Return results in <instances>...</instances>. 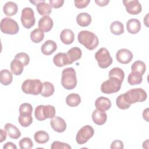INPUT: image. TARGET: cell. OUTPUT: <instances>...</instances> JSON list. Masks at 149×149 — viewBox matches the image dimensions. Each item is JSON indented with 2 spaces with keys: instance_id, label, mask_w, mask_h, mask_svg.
Returning a JSON list of instances; mask_svg holds the SVG:
<instances>
[{
  "instance_id": "cell-1",
  "label": "cell",
  "mask_w": 149,
  "mask_h": 149,
  "mask_svg": "<svg viewBox=\"0 0 149 149\" xmlns=\"http://www.w3.org/2000/svg\"><path fill=\"white\" fill-rule=\"evenodd\" d=\"M77 40L80 44L89 50L95 49L99 44L97 36L93 32L87 30H82L79 32L77 36Z\"/></svg>"
},
{
  "instance_id": "cell-2",
  "label": "cell",
  "mask_w": 149,
  "mask_h": 149,
  "mask_svg": "<svg viewBox=\"0 0 149 149\" xmlns=\"http://www.w3.org/2000/svg\"><path fill=\"white\" fill-rule=\"evenodd\" d=\"M61 84L66 90H72L77 85L76 71L73 68H67L62 72Z\"/></svg>"
},
{
  "instance_id": "cell-3",
  "label": "cell",
  "mask_w": 149,
  "mask_h": 149,
  "mask_svg": "<svg viewBox=\"0 0 149 149\" xmlns=\"http://www.w3.org/2000/svg\"><path fill=\"white\" fill-rule=\"evenodd\" d=\"M42 88V83L38 79H27L22 85V91L27 94L34 95L41 94Z\"/></svg>"
},
{
  "instance_id": "cell-4",
  "label": "cell",
  "mask_w": 149,
  "mask_h": 149,
  "mask_svg": "<svg viewBox=\"0 0 149 149\" xmlns=\"http://www.w3.org/2000/svg\"><path fill=\"white\" fill-rule=\"evenodd\" d=\"M34 115L36 118L40 121L46 119H52L55 116V107L51 105H40L35 109Z\"/></svg>"
},
{
  "instance_id": "cell-5",
  "label": "cell",
  "mask_w": 149,
  "mask_h": 149,
  "mask_svg": "<svg viewBox=\"0 0 149 149\" xmlns=\"http://www.w3.org/2000/svg\"><path fill=\"white\" fill-rule=\"evenodd\" d=\"M126 101L130 104L137 102H143L147 99L146 91L140 88H133L123 94Z\"/></svg>"
},
{
  "instance_id": "cell-6",
  "label": "cell",
  "mask_w": 149,
  "mask_h": 149,
  "mask_svg": "<svg viewBox=\"0 0 149 149\" xmlns=\"http://www.w3.org/2000/svg\"><path fill=\"white\" fill-rule=\"evenodd\" d=\"M95 58L100 68L105 69L108 68L112 63V58L109 51L105 48H101L95 54Z\"/></svg>"
},
{
  "instance_id": "cell-7",
  "label": "cell",
  "mask_w": 149,
  "mask_h": 149,
  "mask_svg": "<svg viewBox=\"0 0 149 149\" xmlns=\"http://www.w3.org/2000/svg\"><path fill=\"white\" fill-rule=\"evenodd\" d=\"M0 28L2 33L11 35L17 34L19 30L17 23L10 17H4L1 20Z\"/></svg>"
},
{
  "instance_id": "cell-8",
  "label": "cell",
  "mask_w": 149,
  "mask_h": 149,
  "mask_svg": "<svg viewBox=\"0 0 149 149\" xmlns=\"http://www.w3.org/2000/svg\"><path fill=\"white\" fill-rule=\"evenodd\" d=\"M122 83L120 81L114 79L109 78L108 80L104 81L101 86V91L107 94H110L118 92L121 87Z\"/></svg>"
},
{
  "instance_id": "cell-9",
  "label": "cell",
  "mask_w": 149,
  "mask_h": 149,
  "mask_svg": "<svg viewBox=\"0 0 149 149\" xmlns=\"http://www.w3.org/2000/svg\"><path fill=\"white\" fill-rule=\"evenodd\" d=\"M94 134V130L90 125L83 126L77 132L76 136V140L77 144H83L88 141Z\"/></svg>"
},
{
  "instance_id": "cell-10",
  "label": "cell",
  "mask_w": 149,
  "mask_h": 149,
  "mask_svg": "<svg viewBox=\"0 0 149 149\" xmlns=\"http://www.w3.org/2000/svg\"><path fill=\"white\" fill-rule=\"evenodd\" d=\"M20 20L22 25L26 29H28L33 27L36 22L33 10L29 7L23 8L22 11Z\"/></svg>"
},
{
  "instance_id": "cell-11",
  "label": "cell",
  "mask_w": 149,
  "mask_h": 149,
  "mask_svg": "<svg viewBox=\"0 0 149 149\" xmlns=\"http://www.w3.org/2000/svg\"><path fill=\"white\" fill-rule=\"evenodd\" d=\"M123 3L125 6L126 10L131 15H138L142 10L141 3L138 0H123Z\"/></svg>"
},
{
  "instance_id": "cell-12",
  "label": "cell",
  "mask_w": 149,
  "mask_h": 149,
  "mask_svg": "<svg viewBox=\"0 0 149 149\" xmlns=\"http://www.w3.org/2000/svg\"><path fill=\"white\" fill-rule=\"evenodd\" d=\"M30 2L36 6V9L40 15L45 16H49L51 14L52 7L49 3L45 2L44 0L34 1H30Z\"/></svg>"
},
{
  "instance_id": "cell-13",
  "label": "cell",
  "mask_w": 149,
  "mask_h": 149,
  "mask_svg": "<svg viewBox=\"0 0 149 149\" xmlns=\"http://www.w3.org/2000/svg\"><path fill=\"white\" fill-rule=\"evenodd\" d=\"M132 52L126 48H122L118 51L116 54V60L120 63L127 64L130 62L133 59Z\"/></svg>"
},
{
  "instance_id": "cell-14",
  "label": "cell",
  "mask_w": 149,
  "mask_h": 149,
  "mask_svg": "<svg viewBox=\"0 0 149 149\" xmlns=\"http://www.w3.org/2000/svg\"><path fill=\"white\" fill-rule=\"evenodd\" d=\"M50 125L53 130L58 133H62L66 129V123L65 121L59 116H55L50 120Z\"/></svg>"
},
{
  "instance_id": "cell-15",
  "label": "cell",
  "mask_w": 149,
  "mask_h": 149,
  "mask_svg": "<svg viewBox=\"0 0 149 149\" xmlns=\"http://www.w3.org/2000/svg\"><path fill=\"white\" fill-rule=\"evenodd\" d=\"M54 25L52 19L49 16H45L40 18L38 21V29L44 32L49 31Z\"/></svg>"
},
{
  "instance_id": "cell-16",
  "label": "cell",
  "mask_w": 149,
  "mask_h": 149,
  "mask_svg": "<svg viewBox=\"0 0 149 149\" xmlns=\"http://www.w3.org/2000/svg\"><path fill=\"white\" fill-rule=\"evenodd\" d=\"M95 107L99 111H106L111 108V102L109 98L101 96L95 100Z\"/></svg>"
},
{
  "instance_id": "cell-17",
  "label": "cell",
  "mask_w": 149,
  "mask_h": 149,
  "mask_svg": "<svg viewBox=\"0 0 149 149\" xmlns=\"http://www.w3.org/2000/svg\"><path fill=\"white\" fill-rule=\"evenodd\" d=\"M57 48L56 42L52 40H47L41 46V52L45 55H50L54 53Z\"/></svg>"
},
{
  "instance_id": "cell-18",
  "label": "cell",
  "mask_w": 149,
  "mask_h": 149,
  "mask_svg": "<svg viewBox=\"0 0 149 149\" xmlns=\"http://www.w3.org/2000/svg\"><path fill=\"white\" fill-rule=\"evenodd\" d=\"M93 121L97 125H104L107 119V115L104 111L95 109L92 113Z\"/></svg>"
},
{
  "instance_id": "cell-19",
  "label": "cell",
  "mask_w": 149,
  "mask_h": 149,
  "mask_svg": "<svg viewBox=\"0 0 149 149\" xmlns=\"http://www.w3.org/2000/svg\"><path fill=\"white\" fill-rule=\"evenodd\" d=\"M126 29L129 33L137 34L141 29L140 22L137 19H130L127 22Z\"/></svg>"
},
{
  "instance_id": "cell-20",
  "label": "cell",
  "mask_w": 149,
  "mask_h": 149,
  "mask_svg": "<svg viewBox=\"0 0 149 149\" xmlns=\"http://www.w3.org/2000/svg\"><path fill=\"white\" fill-rule=\"evenodd\" d=\"M53 62L58 67H63L69 64V61L66 53L59 52L53 58Z\"/></svg>"
},
{
  "instance_id": "cell-21",
  "label": "cell",
  "mask_w": 149,
  "mask_h": 149,
  "mask_svg": "<svg viewBox=\"0 0 149 149\" xmlns=\"http://www.w3.org/2000/svg\"><path fill=\"white\" fill-rule=\"evenodd\" d=\"M60 39L61 41L65 44H71L74 41V34L70 29H64L61 31L60 34Z\"/></svg>"
},
{
  "instance_id": "cell-22",
  "label": "cell",
  "mask_w": 149,
  "mask_h": 149,
  "mask_svg": "<svg viewBox=\"0 0 149 149\" xmlns=\"http://www.w3.org/2000/svg\"><path fill=\"white\" fill-rule=\"evenodd\" d=\"M4 129L6 131L8 136L11 139H17L21 136V133L19 129L12 123H6L4 126Z\"/></svg>"
},
{
  "instance_id": "cell-23",
  "label": "cell",
  "mask_w": 149,
  "mask_h": 149,
  "mask_svg": "<svg viewBox=\"0 0 149 149\" xmlns=\"http://www.w3.org/2000/svg\"><path fill=\"white\" fill-rule=\"evenodd\" d=\"M66 54L69 61V64H72L74 62L80 59L82 55L81 50L78 47H73L70 48L68 50Z\"/></svg>"
},
{
  "instance_id": "cell-24",
  "label": "cell",
  "mask_w": 149,
  "mask_h": 149,
  "mask_svg": "<svg viewBox=\"0 0 149 149\" xmlns=\"http://www.w3.org/2000/svg\"><path fill=\"white\" fill-rule=\"evenodd\" d=\"M92 19L90 14L82 12L80 13L76 17V22L78 25L81 27H87L90 24Z\"/></svg>"
},
{
  "instance_id": "cell-25",
  "label": "cell",
  "mask_w": 149,
  "mask_h": 149,
  "mask_svg": "<svg viewBox=\"0 0 149 149\" xmlns=\"http://www.w3.org/2000/svg\"><path fill=\"white\" fill-rule=\"evenodd\" d=\"M18 8L17 4L12 1L7 2L3 7V11L5 15L8 16H12L17 12Z\"/></svg>"
},
{
  "instance_id": "cell-26",
  "label": "cell",
  "mask_w": 149,
  "mask_h": 149,
  "mask_svg": "<svg viewBox=\"0 0 149 149\" xmlns=\"http://www.w3.org/2000/svg\"><path fill=\"white\" fill-rule=\"evenodd\" d=\"M131 70L132 73L143 76L146 72V66L144 62L141 61H136L132 64Z\"/></svg>"
},
{
  "instance_id": "cell-27",
  "label": "cell",
  "mask_w": 149,
  "mask_h": 149,
  "mask_svg": "<svg viewBox=\"0 0 149 149\" xmlns=\"http://www.w3.org/2000/svg\"><path fill=\"white\" fill-rule=\"evenodd\" d=\"M13 80L12 73L8 69H3L0 72V81L2 85H9Z\"/></svg>"
},
{
  "instance_id": "cell-28",
  "label": "cell",
  "mask_w": 149,
  "mask_h": 149,
  "mask_svg": "<svg viewBox=\"0 0 149 149\" xmlns=\"http://www.w3.org/2000/svg\"><path fill=\"white\" fill-rule=\"evenodd\" d=\"M23 64L16 59H14L10 63V69L12 73L15 75L18 76L21 74L23 71Z\"/></svg>"
},
{
  "instance_id": "cell-29",
  "label": "cell",
  "mask_w": 149,
  "mask_h": 149,
  "mask_svg": "<svg viewBox=\"0 0 149 149\" xmlns=\"http://www.w3.org/2000/svg\"><path fill=\"white\" fill-rule=\"evenodd\" d=\"M81 102V98L78 94L72 93L69 94L66 98V103L71 107L78 106Z\"/></svg>"
},
{
  "instance_id": "cell-30",
  "label": "cell",
  "mask_w": 149,
  "mask_h": 149,
  "mask_svg": "<svg viewBox=\"0 0 149 149\" xmlns=\"http://www.w3.org/2000/svg\"><path fill=\"white\" fill-rule=\"evenodd\" d=\"M55 91L54 85L49 81H45L42 83V88L41 95L44 97H48L52 95Z\"/></svg>"
},
{
  "instance_id": "cell-31",
  "label": "cell",
  "mask_w": 149,
  "mask_h": 149,
  "mask_svg": "<svg viewBox=\"0 0 149 149\" xmlns=\"http://www.w3.org/2000/svg\"><path fill=\"white\" fill-rule=\"evenodd\" d=\"M108 76L109 78H114L122 82L125 77V73L119 68H113L109 72Z\"/></svg>"
},
{
  "instance_id": "cell-32",
  "label": "cell",
  "mask_w": 149,
  "mask_h": 149,
  "mask_svg": "<svg viewBox=\"0 0 149 149\" xmlns=\"http://www.w3.org/2000/svg\"><path fill=\"white\" fill-rule=\"evenodd\" d=\"M110 30L114 35H120L124 33L123 24L119 21H114L110 25Z\"/></svg>"
},
{
  "instance_id": "cell-33",
  "label": "cell",
  "mask_w": 149,
  "mask_h": 149,
  "mask_svg": "<svg viewBox=\"0 0 149 149\" xmlns=\"http://www.w3.org/2000/svg\"><path fill=\"white\" fill-rule=\"evenodd\" d=\"M35 141L39 144H44L49 141V134L45 131L39 130L35 133L34 135Z\"/></svg>"
},
{
  "instance_id": "cell-34",
  "label": "cell",
  "mask_w": 149,
  "mask_h": 149,
  "mask_svg": "<svg viewBox=\"0 0 149 149\" xmlns=\"http://www.w3.org/2000/svg\"><path fill=\"white\" fill-rule=\"evenodd\" d=\"M44 34L39 29H36L30 33L31 40L34 43H39L43 40Z\"/></svg>"
},
{
  "instance_id": "cell-35",
  "label": "cell",
  "mask_w": 149,
  "mask_h": 149,
  "mask_svg": "<svg viewBox=\"0 0 149 149\" xmlns=\"http://www.w3.org/2000/svg\"><path fill=\"white\" fill-rule=\"evenodd\" d=\"M116 104L117 105V107L121 109H128L131 104H129L126 100L124 94H120L119 95L116 100Z\"/></svg>"
},
{
  "instance_id": "cell-36",
  "label": "cell",
  "mask_w": 149,
  "mask_h": 149,
  "mask_svg": "<svg viewBox=\"0 0 149 149\" xmlns=\"http://www.w3.org/2000/svg\"><path fill=\"white\" fill-rule=\"evenodd\" d=\"M18 121L22 126L26 127L33 123V117L31 115H19Z\"/></svg>"
},
{
  "instance_id": "cell-37",
  "label": "cell",
  "mask_w": 149,
  "mask_h": 149,
  "mask_svg": "<svg viewBox=\"0 0 149 149\" xmlns=\"http://www.w3.org/2000/svg\"><path fill=\"white\" fill-rule=\"evenodd\" d=\"M143 80V76L139 74L134 73H130L127 77V81L130 85H136L139 84L142 82Z\"/></svg>"
},
{
  "instance_id": "cell-38",
  "label": "cell",
  "mask_w": 149,
  "mask_h": 149,
  "mask_svg": "<svg viewBox=\"0 0 149 149\" xmlns=\"http://www.w3.org/2000/svg\"><path fill=\"white\" fill-rule=\"evenodd\" d=\"M33 107L30 104L23 103L19 107V115H31Z\"/></svg>"
},
{
  "instance_id": "cell-39",
  "label": "cell",
  "mask_w": 149,
  "mask_h": 149,
  "mask_svg": "<svg viewBox=\"0 0 149 149\" xmlns=\"http://www.w3.org/2000/svg\"><path fill=\"white\" fill-rule=\"evenodd\" d=\"M21 149H30L33 147V143L29 137H23L19 142Z\"/></svg>"
},
{
  "instance_id": "cell-40",
  "label": "cell",
  "mask_w": 149,
  "mask_h": 149,
  "mask_svg": "<svg viewBox=\"0 0 149 149\" xmlns=\"http://www.w3.org/2000/svg\"><path fill=\"white\" fill-rule=\"evenodd\" d=\"M15 59L20 61L24 66H27L29 63L30 58L28 54L25 52H19L15 55Z\"/></svg>"
},
{
  "instance_id": "cell-41",
  "label": "cell",
  "mask_w": 149,
  "mask_h": 149,
  "mask_svg": "<svg viewBox=\"0 0 149 149\" xmlns=\"http://www.w3.org/2000/svg\"><path fill=\"white\" fill-rule=\"evenodd\" d=\"M51 148H52V149H57V148L71 149V147L67 143L61 142L59 141H55L52 143Z\"/></svg>"
},
{
  "instance_id": "cell-42",
  "label": "cell",
  "mask_w": 149,
  "mask_h": 149,
  "mask_svg": "<svg viewBox=\"0 0 149 149\" xmlns=\"http://www.w3.org/2000/svg\"><path fill=\"white\" fill-rule=\"evenodd\" d=\"M90 2V0H77L74 1V5L77 8L82 9L86 8Z\"/></svg>"
},
{
  "instance_id": "cell-43",
  "label": "cell",
  "mask_w": 149,
  "mask_h": 149,
  "mask_svg": "<svg viewBox=\"0 0 149 149\" xmlns=\"http://www.w3.org/2000/svg\"><path fill=\"white\" fill-rule=\"evenodd\" d=\"M49 2L51 7L57 9L63 6L64 1L63 0H49Z\"/></svg>"
},
{
  "instance_id": "cell-44",
  "label": "cell",
  "mask_w": 149,
  "mask_h": 149,
  "mask_svg": "<svg viewBox=\"0 0 149 149\" xmlns=\"http://www.w3.org/2000/svg\"><path fill=\"white\" fill-rule=\"evenodd\" d=\"M111 149H123V143L122 141L119 140H114L111 145Z\"/></svg>"
},
{
  "instance_id": "cell-45",
  "label": "cell",
  "mask_w": 149,
  "mask_h": 149,
  "mask_svg": "<svg viewBox=\"0 0 149 149\" xmlns=\"http://www.w3.org/2000/svg\"><path fill=\"white\" fill-rule=\"evenodd\" d=\"M3 149H10V148H12V149H16L17 148V147L12 142H8L6 143V144H4V146H3Z\"/></svg>"
},
{
  "instance_id": "cell-46",
  "label": "cell",
  "mask_w": 149,
  "mask_h": 149,
  "mask_svg": "<svg viewBox=\"0 0 149 149\" xmlns=\"http://www.w3.org/2000/svg\"><path fill=\"white\" fill-rule=\"evenodd\" d=\"M95 2L97 4V5L100 6H106L109 2V1H107V0H95Z\"/></svg>"
},
{
  "instance_id": "cell-47",
  "label": "cell",
  "mask_w": 149,
  "mask_h": 149,
  "mask_svg": "<svg viewBox=\"0 0 149 149\" xmlns=\"http://www.w3.org/2000/svg\"><path fill=\"white\" fill-rule=\"evenodd\" d=\"M6 131L5 130H3V129H1V140H0V142L2 143L3 142L4 140H5L6 138Z\"/></svg>"
},
{
  "instance_id": "cell-48",
  "label": "cell",
  "mask_w": 149,
  "mask_h": 149,
  "mask_svg": "<svg viewBox=\"0 0 149 149\" xmlns=\"http://www.w3.org/2000/svg\"><path fill=\"white\" fill-rule=\"evenodd\" d=\"M143 118L147 122H148V108H146L143 112Z\"/></svg>"
}]
</instances>
